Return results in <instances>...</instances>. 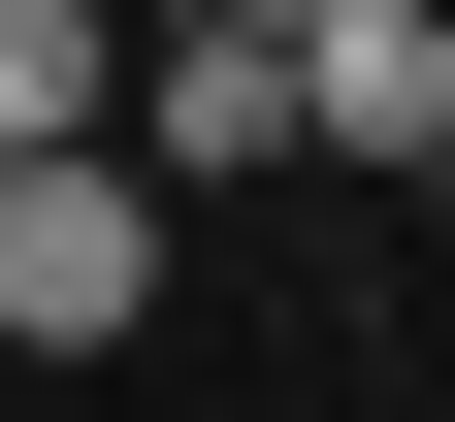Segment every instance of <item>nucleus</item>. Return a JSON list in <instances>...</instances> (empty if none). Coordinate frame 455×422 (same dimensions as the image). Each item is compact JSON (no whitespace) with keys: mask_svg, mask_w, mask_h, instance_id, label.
Instances as JSON below:
<instances>
[{"mask_svg":"<svg viewBox=\"0 0 455 422\" xmlns=\"http://www.w3.org/2000/svg\"><path fill=\"white\" fill-rule=\"evenodd\" d=\"M163 325V163L131 131H33L0 163V357H131Z\"/></svg>","mask_w":455,"mask_h":422,"instance_id":"nucleus-1","label":"nucleus"},{"mask_svg":"<svg viewBox=\"0 0 455 422\" xmlns=\"http://www.w3.org/2000/svg\"><path fill=\"white\" fill-rule=\"evenodd\" d=\"M455 131V0H293V163H423Z\"/></svg>","mask_w":455,"mask_h":422,"instance_id":"nucleus-2","label":"nucleus"},{"mask_svg":"<svg viewBox=\"0 0 455 422\" xmlns=\"http://www.w3.org/2000/svg\"><path fill=\"white\" fill-rule=\"evenodd\" d=\"M98 66H131V0H0V163H33V131H98Z\"/></svg>","mask_w":455,"mask_h":422,"instance_id":"nucleus-3","label":"nucleus"},{"mask_svg":"<svg viewBox=\"0 0 455 422\" xmlns=\"http://www.w3.org/2000/svg\"><path fill=\"white\" fill-rule=\"evenodd\" d=\"M390 195H455V131H423V163H390Z\"/></svg>","mask_w":455,"mask_h":422,"instance_id":"nucleus-4","label":"nucleus"},{"mask_svg":"<svg viewBox=\"0 0 455 422\" xmlns=\"http://www.w3.org/2000/svg\"><path fill=\"white\" fill-rule=\"evenodd\" d=\"M228 33H293V0H228Z\"/></svg>","mask_w":455,"mask_h":422,"instance_id":"nucleus-5","label":"nucleus"}]
</instances>
